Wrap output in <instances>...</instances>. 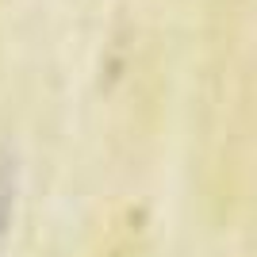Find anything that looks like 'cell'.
Returning a JSON list of instances; mask_svg holds the SVG:
<instances>
[{
	"instance_id": "cell-1",
	"label": "cell",
	"mask_w": 257,
	"mask_h": 257,
	"mask_svg": "<svg viewBox=\"0 0 257 257\" xmlns=\"http://www.w3.org/2000/svg\"><path fill=\"white\" fill-rule=\"evenodd\" d=\"M12 196H16V173H12V161H4L0 165V238L12 219Z\"/></svg>"
}]
</instances>
